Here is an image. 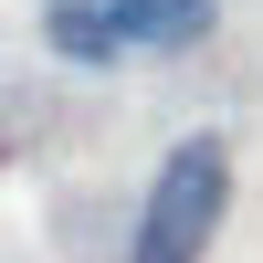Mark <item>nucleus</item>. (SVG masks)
Segmentation results:
<instances>
[{
  "instance_id": "7ed1b4c3",
  "label": "nucleus",
  "mask_w": 263,
  "mask_h": 263,
  "mask_svg": "<svg viewBox=\"0 0 263 263\" xmlns=\"http://www.w3.org/2000/svg\"><path fill=\"white\" fill-rule=\"evenodd\" d=\"M42 42H53L74 74L126 63V32H116V11H105V0H53V11H42Z\"/></svg>"
},
{
  "instance_id": "f257e3e1",
  "label": "nucleus",
  "mask_w": 263,
  "mask_h": 263,
  "mask_svg": "<svg viewBox=\"0 0 263 263\" xmlns=\"http://www.w3.org/2000/svg\"><path fill=\"white\" fill-rule=\"evenodd\" d=\"M221 211H232V147L221 137H179L158 158V179H147V200H137V253L126 263H211Z\"/></svg>"
},
{
  "instance_id": "f03ea898",
  "label": "nucleus",
  "mask_w": 263,
  "mask_h": 263,
  "mask_svg": "<svg viewBox=\"0 0 263 263\" xmlns=\"http://www.w3.org/2000/svg\"><path fill=\"white\" fill-rule=\"evenodd\" d=\"M126 32V53H190V42L221 21V0H105Z\"/></svg>"
}]
</instances>
